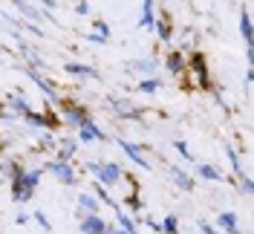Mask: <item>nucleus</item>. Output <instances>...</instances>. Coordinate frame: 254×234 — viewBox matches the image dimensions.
<instances>
[{
  "label": "nucleus",
  "instance_id": "nucleus-1",
  "mask_svg": "<svg viewBox=\"0 0 254 234\" xmlns=\"http://www.w3.org/2000/svg\"><path fill=\"white\" fill-rule=\"evenodd\" d=\"M87 173L95 176L101 185H116V182L125 179V171L116 162H87Z\"/></svg>",
  "mask_w": 254,
  "mask_h": 234
},
{
  "label": "nucleus",
  "instance_id": "nucleus-2",
  "mask_svg": "<svg viewBox=\"0 0 254 234\" xmlns=\"http://www.w3.org/2000/svg\"><path fill=\"white\" fill-rule=\"evenodd\" d=\"M41 182V168H32V171L23 173V179L12 185V197H15L17 203H29L32 197H35V188Z\"/></svg>",
  "mask_w": 254,
  "mask_h": 234
},
{
  "label": "nucleus",
  "instance_id": "nucleus-3",
  "mask_svg": "<svg viewBox=\"0 0 254 234\" xmlns=\"http://www.w3.org/2000/svg\"><path fill=\"white\" fill-rule=\"evenodd\" d=\"M90 122V116H87V110L75 104V101H64L61 104V125H69V127H84Z\"/></svg>",
  "mask_w": 254,
  "mask_h": 234
},
{
  "label": "nucleus",
  "instance_id": "nucleus-4",
  "mask_svg": "<svg viewBox=\"0 0 254 234\" xmlns=\"http://www.w3.org/2000/svg\"><path fill=\"white\" fill-rule=\"evenodd\" d=\"M47 171L58 179V182H64V185H75L78 182V173H75V168L69 165V162H58V159H52L47 165Z\"/></svg>",
  "mask_w": 254,
  "mask_h": 234
},
{
  "label": "nucleus",
  "instance_id": "nucleus-5",
  "mask_svg": "<svg viewBox=\"0 0 254 234\" xmlns=\"http://www.w3.org/2000/svg\"><path fill=\"white\" fill-rule=\"evenodd\" d=\"M26 76H29L32 81H35V84H38V87L49 95V101H52V104H61V95H58V90H55V84H52V81H47V78L41 76L38 70H26Z\"/></svg>",
  "mask_w": 254,
  "mask_h": 234
},
{
  "label": "nucleus",
  "instance_id": "nucleus-6",
  "mask_svg": "<svg viewBox=\"0 0 254 234\" xmlns=\"http://www.w3.org/2000/svg\"><path fill=\"white\" fill-rule=\"evenodd\" d=\"M107 104H110L113 113H119V116H125V119H139V116H142V110L133 107V104H130L127 98H110Z\"/></svg>",
  "mask_w": 254,
  "mask_h": 234
},
{
  "label": "nucleus",
  "instance_id": "nucleus-7",
  "mask_svg": "<svg viewBox=\"0 0 254 234\" xmlns=\"http://www.w3.org/2000/svg\"><path fill=\"white\" fill-rule=\"evenodd\" d=\"M78 223H81V232L84 234H107V223L98 217V214H87Z\"/></svg>",
  "mask_w": 254,
  "mask_h": 234
},
{
  "label": "nucleus",
  "instance_id": "nucleus-8",
  "mask_svg": "<svg viewBox=\"0 0 254 234\" xmlns=\"http://www.w3.org/2000/svg\"><path fill=\"white\" fill-rule=\"evenodd\" d=\"M165 67H168V73H171V76H185V73H188V61L182 58V52H168Z\"/></svg>",
  "mask_w": 254,
  "mask_h": 234
},
{
  "label": "nucleus",
  "instance_id": "nucleus-9",
  "mask_svg": "<svg viewBox=\"0 0 254 234\" xmlns=\"http://www.w3.org/2000/svg\"><path fill=\"white\" fill-rule=\"evenodd\" d=\"M188 67H193V73H196V78H199V84H202V87H211V78H208V70H205V58H202L199 52H193V55H190Z\"/></svg>",
  "mask_w": 254,
  "mask_h": 234
},
{
  "label": "nucleus",
  "instance_id": "nucleus-10",
  "mask_svg": "<svg viewBox=\"0 0 254 234\" xmlns=\"http://www.w3.org/2000/svg\"><path fill=\"white\" fill-rule=\"evenodd\" d=\"M101 139H104V130L95 125L93 119L84 127H78V142H101Z\"/></svg>",
  "mask_w": 254,
  "mask_h": 234
},
{
  "label": "nucleus",
  "instance_id": "nucleus-11",
  "mask_svg": "<svg viewBox=\"0 0 254 234\" xmlns=\"http://www.w3.org/2000/svg\"><path fill=\"white\" fill-rule=\"evenodd\" d=\"M64 70H66V76H75V78H95V76H98L93 67L78 64V61H66V64H64Z\"/></svg>",
  "mask_w": 254,
  "mask_h": 234
},
{
  "label": "nucleus",
  "instance_id": "nucleus-12",
  "mask_svg": "<svg viewBox=\"0 0 254 234\" xmlns=\"http://www.w3.org/2000/svg\"><path fill=\"white\" fill-rule=\"evenodd\" d=\"M217 223H220V229L225 234H240V223H237V214H234V211H222V214H217Z\"/></svg>",
  "mask_w": 254,
  "mask_h": 234
},
{
  "label": "nucleus",
  "instance_id": "nucleus-13",
  "mask_svg": "<svg viewBox=\"0 0 254 234\" xmlns=\"http://www.w3.org/2000/svg\"><path fill=\"white\" fill-rule=\"evenodd\" d=\"M168 176H171V179H174V182H176L179 188H182V191H193V188H196V182L190 179L188 173H182V171H179L176 165H168Z\"/></svg>",
  "mask_w": 254,
  "mask_h": 234
},
{
  "label": "nucleus",
  "instance_id": "nucleus-14",
  "mask_svg": "<svg viewBox=\"0 0 254 234\" xmlns=\"http://www.w3.org/2000/svg\"><path fill=\"white\" fill-rule=\"evenodd\" d=\"M119 145H122V151H125L127 156H130V162H136L139 168H147V159L142 156V151L133 145V142H127V139H119Z\"/></svg>",
  "mask_w": 254,
  "mask_h": 234
},
{
  "label": "nucleus",
  "instance_id": "nucleus-15",
  "mask_svg": "<svg viewBox=\"0 0 254 234\" xmlns=\"http://www.w3.org/2000/svg\"><path fill=\"white\" fill-rule=\"evenodd\" d=\"M78 211L81 214H98V200H95L93 194L81 191L78 194Z\"/></svg>",
  "mask_w": 254,
  "mask_h": 234
},
{
  "label": "nucleus",
  "instance_id": "nucleus-16",
  "mask_svg": "<svg viewBox=\"0 0 254 234\" xmlns=\"http://www.w3.org/2000/svg\"><path fill=\"white\" fill-rule=\"evenodd\" d=\"M61 148H58V162H69L72 156H75V151H78V142L75 139H64L58 142Z\"/></svg>",
  "mask_w": 254,
  "mask_h": 234
},
{
  "label": "nucleus",
  "instance_id": "nucleus-17",
  "mask_svg": "<svg viewBox=\"0 0 254 234\" xmlns=\"http://www.w3.org/2000/svg\"><path fill=\"white\" fill-rule=\"evenodd\" d=\"M153 9H156V3H153V0H144V3H142V17H139V26L150 29V26L156 23V17H153Z\"/></svg>",
  "mask_w": 254,
  "mask_h": 234
},
{
  "label": "nucleus",
  "instance_id": "nucleus-18",
  "mask_svg": "<svg viewBox=\"0 0 254 234\" xmlns=\"http://www.w3.org/2000/svg\"><path fill=\"white\" fill-rule=\"evenodd\" d=\"M240 32H243V38H246V44L252 47V38H254V32H252V15H249V9H243V15H240Z\"/></svg>",
  "mask_w": 254,
  "mask_h": 234
},
{
  "label": "nucleus",
  "instance_id": "nucleus-19",
  "mask_svg": "<svg viewBox=\"0 0 254 234\" xmlns=\"http://www.w3.org/2000/svg\"><path fill=\"white\" fill-rule=\"evenodd\" d=\"M116 223H119V229H122V232H127V234H139V232H136V223H133V220L127 217V214L122 211V208L116 211Z\"/></svg>",
  "mask_w": 254,
  "mask_h": 234
},
{
  "label": "nucleus",
  "instance_id": "nucleus-20",
  "mask_svg": "<svg viewBox=\"0 0 254 234\" xmlns=\"http://www.w3.org/2000/svg\"><path fill=\"white\" fill-rule=\"evenodd\" d=\"M196 173L202 176V179H211V182H220L222 179V173L214 168V165H196Z\"/></svg>",
  "mask_w": 254,
  "mask_h": 234
},
{
  "label": "nucleus",
  "instance_id": "nucleus-21",
  "mask_svg": "<svg viewBox=\"0 0 254 234\" xmlns=\"http://www.w3.org/2000/svg\"><path fill=\"white\" fill-rule=\"evenodd\" d=\"M6 101H9V104H12V107L20 113V116H26V113L32 110V107H29V101H26L23 95H6Z\"/></svg>",
  "mask_w": 254,
  "mask_h": 234
},
{
  "label": "nucleus",
  "instance_id": "nucleus-22",
  "mask_svg": "<svg viewBox=\"0 0 254 234\" xmlns=\"http://www.w3.org/2000/svg\"><path fill=\"white\" fill-rule=\"evenodd\" d=\"M139 90L142 93H156V90H162V78H142L139 81Z\"/></svg>",
  "mask_w": 254,
  "mask_h": 234
},
{
  "label": "nucleus",
  "instance_id": "nucleus-23",
  "mask_svg": "<svg viewBox=\"0 0 254 234\" xmlns=\"http://www.w3.org/2000/svg\"><path fill=\"white\" fill-rule=\"evenodd\" d=\"M153 26H156L159 41H171V35H174V32H171V23H168V17H162V20H156Z\"/></svg>",
  "mask_w": 254,
  "mask_h": 234
},
{
  "label": "nucleus",
  "instance_id": "nucleus-24",
  "mask_svg": "<svg viewBox=\"0 0 254 234\" xmlns=\"http://www.w3.org/2000/svg\"><path fill=\"white\" fill-rule=\"evenodd\" d=\"M159 229L165 234H179V223H176V214H168L165 223H159Z\"/></svg>",
  "mask_w": 254,
  "mask_h": 234
},
{
  "label": "nucleus",
  "instance_id": "nucleus-25",
  "mask_svg": "<svg viewBox=\"0 0 254 234\" xmlns=\"http://www.w3.org/2000/svg\"><path fill=\"white\" fill-rule=\"evenodd\" d=\"M130 67H133V70H139V73H147V76H150V73H156V61H153V58H144V61H133Z\"/></svg>",
  "mask_w": 254,
  "mask_h": 234
},
{
  "label": "nucleus",
  "instance_id": "nucleus-26",
  "mask_svg": "<svg viewBox=\"0 0 254 234\" xmlns=\"http://www.w3.org/2000/svg\"><path fill=\"white\" fill-rule=\"evenodd\" d=\"M15 6H17V12L23 17H29V20H38V17H41V12H38L32 3H15Z\"/></svg>",
  "mask_w": 254,
  "mask_h": 234
},
{
  "label": "nucleus",
  "instance_id": "nucleus-27",
  "mask_svg": "<svg viewBox=\"0 0 254 234\" xmlns=\"http://www.w3.org/2000/svg\"><path fill=\"white\" fill-rule=\"evenodd\" d=\"M95 35L104 38V41H110V26H107L104 20H95Z\"/></svg>",
  "mask_w": 254,
  "mask_h": 234
},
{
  "label": "nucleus",
  "instance_id": "nucleus-28",
  "mask_svg": "<svg viewBox=\"0 0 254 234\" xmlns=\"http://www.w3.org/2000/svg\"><path fill=\"white\" fill-rule=\"evenodd\" d=\"M225 154H228V159H231V165H234V173H240L243 168H240V156H237V151L234 148H225Z\"/></svg>",
  "mask_w": 254,
  "mask_h": 234
},
{
  "label": "nucleus",
  "instance_id": "nucleus-29",
  "mask_svg": "<svg viewBox=\"0 0 254 234\" xmlns=\"http://www.w3.org/2000/svg\"><path fill=\"white\" fill-rule=\"evenodd\" d=\"M35 220H38V226H41L44 232H49V229H52V226H49V217L44 214V211H35Z\"/></svg>",
  "mask_w": 254,
  "mask_h": 234
},
{
  "label": "nucleus",
  "instance_id": "nucleus-30",
  "mask_svg": "<svg viewBox=\"0 0 254 234\" xmlns=\"http://www.w3.org/2000/svg\"><path fill=\"white\" fill-rule=\"evenodd\" d=\"M174 145H176V151H179V154L185 156L188 162H190V159H193V154H190V148H188V145H185V142H174Z\"/></svg>",
  "mask_w": 254,
  "mask_h": 234
},
{
  "label": "nucleus",
  "instance_id": "nucleus-31",
  "mask_svg": "<svg viewBox=\"0 0 254 234\" xmlns=\"http://www.w3.org/2000/svg\"><path fill=\"white\" fill-rule=\"evenodd\" d=\"M127 205H130L133 211H142V200H139L136 194H130V197H127Z\"/></svg>",
  "mask_w": 254,
  "mask_h": 234
},
{
  "label": "nucleus",
  "instance_id": "nucleus-32",
  "mask_svg": "<svg viewBox=\"0 0 254 234\" xmlns=\"http://www.w3.org/2000/svg\"><path fill=\"white\" fill-rule=\"evenodd\" d=\"M199 232H202V234H220L211 223H205V220H199Z\"/></svg>",
  "mask_w": 254,
  "mask_h": 234
},
{
  "label": "nucleus",
  "instance_id": "nucleus-33",
  "mask_svg": "<svg viewBox=\"0 0 254 234\" xmlns=\"http://www.w3.org/2000/svg\"><path fill=\"white\" fill-rule=\"evenodd\" d=\"M75 15H90V3H87V0L75 3Z\"/></svg>",
  "mask_w": 254,
  "mask_h": 234
},
{
  "label": "nucleus",
  "instance_id": "nucleus-34",
  "mask_svg": "<svg viewBox=\"0 0 254 234\" xmlns=\"http://www.w3.org/2000/svg\"><path fill=\"white\" fill-rule=\"evenodd\" d=\"M252 191H254L252 179H249V176H243V194H252Z\"/></svg>",
  "mask_w": 254,
  "mask_h": 234
},
{
  "label": "nucleus",
  "instance_id": "nucleus-35",
  "mask_svg": "<svg viewBox=\"0 0 254 234\" xmlns=\"http://www.w3.org/2000/svg\"><path fill=\"white\" fill-rule=\"evenodd\" d=\"M15 223H17V226H26V223H29V214H17Z\"/></svg>",
  "mask_w": 254,
  "mask_h": 234
},
{
  "label": "nucleus",
  "instance_id": "nucleus-36",
  "mask_svg": "<svg viewBox=\"0 0 254 234\" xmlns=\"http://www.w3.org/2000/svg\"><path fill=\"white\" fill-rule=\"evenodd\" d=\"M87 38H90V41H93V44H107V41H104V38H98V35H95V32H90V35H87Z\"/></svg>",
  "mask_w": 254,
  "mask_h": 234
},
{
  "label": "nucleus",
  "instance_id": "nucleus-37",
  "mask_svg": "<svg viewBox=\"0 0 254 234\" xmlns=\"http://www.w3.org/2000/svg\"><path fill=\"white\" fill-rule=\"evenodd\" d=\"M26 29H29L32 35H44V29H38V26H35V23H29V26H26Z\"/></svg>",
  "mask_w": 254,
  "mask_h": 234
},
{
  "label": "nucleus",
  "instance_id": "nucleus-38",
  "mask_svg": "<svg viewBox=\"0 0 254 234\" xmlns=\"http://www.w3.org/2000/svg\"><path fill=\"white\" fill-rule=\"evenodd\" d=\"M107 234H127V232H122L119 226H116V229H113V226H107Z\"/></svg>",
  "mask_w": 254,
  "mask_h": 234
},
{
  "label": "nucleus",
  "instance_id": "nucleus-39",
  "mask_svg": "<svg viewBox=\"0 0 254 234\" xmlns=\"http://www.w3.org/2000/svg\"><path fill=\"white\" fill-rule=\"evenodd\" d=\"M0 151H3V139H0Z\"/></svg>",
  "mask_w": 254,
  "mask_h": 234
},
{
  "label": "nucleus",
  "instance_id": "nucleus-40",
  "mask_svg": "<svg viewBox=\"0 0 254 234\" xmlns=\"http://www.w3.org/2000/svg\"><path fill=\"white\" fill-rule=\"evenodd\" d=\"M0 110H3V98H0Z\"/></svg>",
  "mask_w": 254,
  "mask_h": 234
},
{
  "label": "nucleus",
  "instance_id": "nucleus-41",
  "mask_svg": "<svg viewBox=\"0 0 254 234\" xmlns=\"http://www.w3.org/2000/svg\"><path fill=\"white\" fill-rule=\"evenodd\" d=\"M0 64H3V58H0Z\"/></svg>",
  "mask_w": 254,
  "mask_h": 234
}]
</instances>
